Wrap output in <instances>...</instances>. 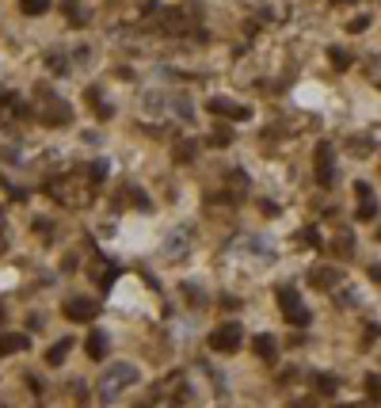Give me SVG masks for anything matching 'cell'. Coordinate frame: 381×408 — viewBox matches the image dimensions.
<instances>
[{
    "label": "cell",
    "instance_id": "1",
    "mask_svg": "<svg viewBox=\"0 0 381 408\" xmlns=\"http://www.w3.org/2000/svg\"><path fill=\"white\" fill-rule=\"evenodd\" d=\"M134 378H137V370H134V366H126V363L111 366V374H103V397H115L118 389H126Z\"/></svg>",
    "mask_w": 381,
    "mask_h": 408
},
{
    "label": "cell",
    "instance_id": "2",
    "mask_svg": "<svg viewBox=\"0 0 381 408\" xmlns=\"http://www.w3.org/2000/svg\"><path fill=\"white\" fill-rule=\"evenodd\" d=\"M237 340H240V328H237V324H233V328H221V332L214 336V343H217L221 351H233V343H237Z\"/></svg>",
    "mask_w": 381,
    "mask_h": 408
},
{
    "label": "cell",
    "instance_id": "3",
    "mask_svg": "<svg viewBox=\"0 0 381 408\" xmlns=\"http://www.w3.org/2000/svg\"><path fill=\"white\" fill-rule=\"evenodd\" d=\"M168 252H172V260H180V256L187 252V233H183V229H180V233H172V241H168Z\"/></svg>",
    "mask_w": 381,
    "mask_h": 408
},
{
    "label": "cell",
    "instance_id": "4",
    "mask_svg": "<svg viewBox=\"0 0 381 408\" xmlns=\"http://www.w3.org/2000/svg\"><path fill=\"white\" fill-rule=\"evenodd\" d=\"M69 313H72V317H80V321H88V317L95 313V305H92V301H84V298H80V301H72V305H69Z\"/></svg>",
    "mask_w": 381,
    "mask_h": 408
},
{
    "label": "cell",
    "instance_id": "5",
    "mask_svg": "<svg viewBox=\"0 0 381 408\" xmlns=\"http://www.w3.org/2000/svg\"><path fill=\"white\" fill-rule=\"evenodd\" d=\"M23 347V336H4L0 340V351H19Z\"/></svg>",
    "mask_w": 381,
    "mask_h": 408
},
{
    "label": "cell",
    "instance_id": "6",
    "mask_svg": "<svg viewBox=\"0 0 381 408\" xmlns=\"http://www.w3.org/2000/svg\"><path fill=\"white\" fill-rule=\"evenodd\" d=\"M42 8H46V0H23V12L27 15H38Z\"/></svg>",
    "mask_w": 381,
    "mask_h": 408
},
{
    "label": "cell",
    "instance_id": "7",
    "mask_svg": "<svg viewBox=\"0 0 381 408\" xmlns=\"http://www.w3.org/2000/svg\"><path fill=\"white\" fill-rule=\"evenodd\" d=\"M88 351H92V355H103V336L99 332L92 336V347H88Z\"/></svg>",
    "mask_w": 381,
    "mask_h": 408
}]
</instances>
